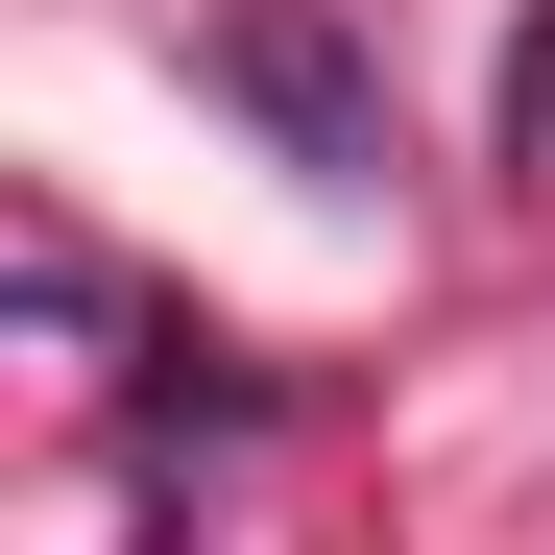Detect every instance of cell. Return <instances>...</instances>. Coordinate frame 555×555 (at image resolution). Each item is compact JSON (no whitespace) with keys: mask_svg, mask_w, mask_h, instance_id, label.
Here are the masks:
<instances>
[{"mask_svg":"<svg viewBox=\"0 0 555 555\" xmlns=\"http://www.w3.org/2000/svg\"><path fill=\"white\" fill-rule=\"evenodd\" d=\"M194 73H218V98L314 169V194H387V73H362V25H338V0H218V25H194Z\"/></svg>","mask_w":555,"mask_h":555,"instance_id":"obj_1","label":"cell"},{"mask_svg":"<svg viewBox=\"0 0 555 555\" xmlns=\"http://www.w3.org/2000/svg\"><path fill=\"white\" fill-rule=\"evenodd\" d=\"M507 169H555V0L507 25Z\"/></svg>","mask_w":555,"mask_h":555,"instance_id":"obj_2","label":"cell"}]
</instances>
